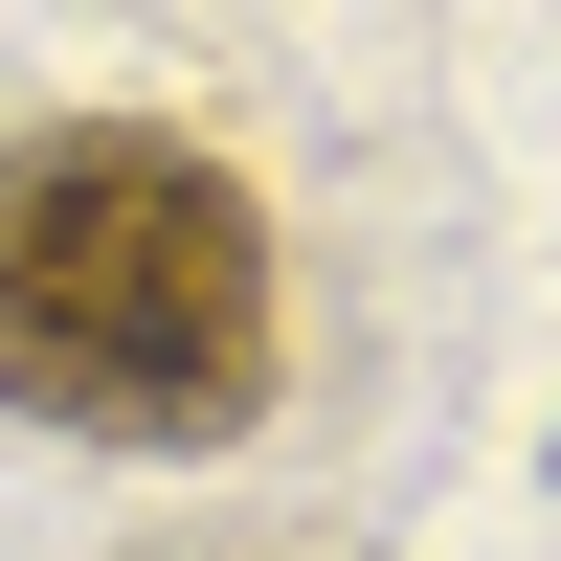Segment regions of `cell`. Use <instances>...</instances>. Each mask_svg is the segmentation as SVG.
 Masks as SVG:
<instances>
[{
	"instance_id": "cell-1",
	"label": "cell",
	"mask_w": 561,
	"mask_h": 561,
	"mask_svg": "<svg viewBox=\"0 0 561 561\" xmlns=\"http://www.w3.org/2000/svg\"><path fill=\"white\" fill-rule=\"evenodd\" d=\"M0 404L68 449H225L270 404V203L203 135L68 113L0 158Z\"/></svg>"
}]
</instances>
